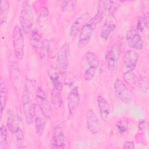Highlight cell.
Listing matches in <instances>:
<instances>
[{
    "mask_svg": "<svg viewBox=\"0 0 149 149\" xmlns=\"http://www.w3.org/2000/svg\"><path fill=\"white\" fill-rule=\"evenodd\" d=\"M19 20L22 31L26 34L31 33L33 30L34 14L32 7L28 1H24L22 3Z\"/></svg>",
    "mask_w": 149,
    "mask_h": 149,
    "instance_id": "obj_1",
    "label": "cell"
},
{
    "mask_svg": "<svg viewBox=\"0 0 149 149\" xmlns=\"http://www.w3.org/2000/svg\"><path fill=\"white\" fill-rule=\"evenodd\" d=\"M22 104L24 114L26 120L28 125H31L34 119L35 116V105L32 101L30 91L25 86L22 95Z\"/></svg>",
    "mask_w": 149,
    "mask_h": 149,
    "instance_id": "obj_2",
    "label": "cell"
},
{
    "mask_svg": "<svg viewBox=\"0 0 149 149\" xmlns=\"http://www.w3.org/2000/svg\"><path fill=\"white\" fill-rule=\"evenodd\" d=\"M13 48L16 58L22 60L24 57V39L22 29L16 25L13 29L12 35Z\"/></svg>",
    "mask_w": 149,
    "mask_h": 149,
    "instance_id": "obj_3",
    "label": "cell"
},
{
    "mask_svg": "<svg viewBox=\"0 0 149 149\" xmlns=\"http://www.w3.org/2000/svg\"><path fill=\"white\" fill-rule=\"evenodd\" d=\"M98 24L94 17H91L87 23H84L81 28L78 44L81 47L86 46L92 37L93 32Z\"/></svg>",
    "mask_w": 149,
    "mask_h": 149,
    "instance_id": "obj_4",
    "label": "cell"
},
{
    "mask_svg": "<svg viewBox=\"0 0 149 149\" xmlns=\"http://www.w3.org/2000/svg\"><path fill=\"white\" fill-rule=\"evenodd\" d=\"M30 42L32 47L41 55H48L49 42L42 38V36L36 29L33 30L30 33Z\"/></svg>",
    "mask_w": 149,
    "mask_h": 149,
    "instance_id": "obj_5",
    "label": "cell"
},
{
    "mask_svg": "<svg viewBox=\"0 0 149 149\" xmlns=\"http://www.w3.org/2000/svg\"><path fill=\"white\" fill-rule=\"evenodd\" d=\"M36 98L38 107L43 115L47 118H51L53 115L52 109L45 91L41 87H39L37 88Z\"/></svg>",
    "mask_w": 149,
    "mask_h": 149,
    "instance_id": "obj_6",
    "label": "cell"
},
{
    "mask_svg": "<svg viewBox=\"0 0 149 149\" xmlns=\"http://www.w3.org/2000/svg\"><path fill=\"white\" fill-rule=\"evenodd\" d=\"M121 53L120 45L117 43H113L107 49L105 59L108 69L111 72H114L117 66V63Z\"/></svg>",
    "mask_w": 149,
    "mask_h": 149,
    "instance_id": "obj_7",
    "label": "cell"
},
{
    "mask_svg": "<svg viewBox=\"0 0 149 149\" xmlns=\"http://www.w3.org/2000/svg\"><path fill=\"white\" fill-rule=\"evenodd\" d=\"M69 47L67 43H64L60 48L57 55L58 68L62 74H65L69 65Z\"/></svg>",
    "mask_w": 149,
    "mask_h": 149,
    "instance_id": "obj_8",
    "label": "cell"
},
{
    "mask_svg": "<svg viewBox=\"0 0 149 149\" xmlns=\"http://www.w3.org/2000/svg\"><path fill=\"white\" fill-rule=\"evenodd\" d=\"M114 90L117 97L125 104H130L132 101L130 92L125 83L119 79H116L113 84Z\"/></svg>",
    "mask_w": 149,
    "mask_h": 149,
    "instance_id": "obj_9",
    "label": "cell"
},
{
    "mask_svg": "<svg viewBox=\"0 0 149 149\" xmlns=\"http://www.w3.org/2000/svg\"><path fill=\"white\" fill-rule=\"evenodd\" d=\"M51 146L52 148H63L65 146V137L62 127L58 125L52 132L51 138Z\"/></svg>",
    "mask_w": 149,
    "mask_h": 149,
    "instance_id": "obj_10",
    "label": "cell"
},
{
    "mask_svg": "<svg viewBox=\"0 0 149 149\" xmlns=\"http://www.w3.org/2000/svg\"><path fill=\"white\" fill-rule=\"evenodd\" d=\"M126 40L128 45L134 49L141 50L143 47V41L140 33L135 29L127 31Z\"/></svg>",
    "mask_w": 149,
    "mask_h": 149,
    "instance_id": "obj_11",
    "label": "cell"
},
{
    "mask_svg": "<svg viewBox=\"0 0 149 149\" xmlns=\"http://www.w3.org/2000/svg\"><path fill=\"white\" fill-rule=\"evenodd\" d=\"M86 124L88 130L92 134L99 133L101 129V125L95 112L89 109L86 113Z\"/></svg>",
    "mask_w": 149,
    "mask_h": 149,
    "instance_id": "obj_12",
    "label": "cell"
},
{
    "mask_svg": "<svg viewBox=\"0 0 149 149\" xmlns=\"http://www.w3.org/2000/svg\"><path fill=\"white\" fill-rule=\"evenodd\" d=\"M116 26V21L113 14H108V17L102 26L100 32L101 39L104 41L108 40L111 33L115 30Z\"/></svg>",
    "mask_w": 149,
    "mask_h": 149,
    "instance_id": "obj_13",
    "label": "cell"
},
{
    "mask_svg": "<svg viewBox=\"0 0 149 149\" xmlns=\"http://www.w3.org/2000/svg\"><path fill=\"white\" fill-rule=\"evenodd\" d=\"M139 59L137 53L132 49L126 51L123 56V62L126 71H133L136 67Z\"/></svg>",
    "mask_w": 149,
    "mask_h": 149,
    "instance_id": "obj_14",
    "label": "cell"
},
{
    "mask_svg": "<svg viewBox=\"0 0 149 149\" xmlns=\"http://www.w3.org/2000/svg\"><path fill=\"white\" fill-rule=\"evenodd\" d=\"M80 101V94L77 87H74L69 92L67 98V107L69 114L72 116L76 111Z\"/></svg>",
    "mask_w": 149,
    "mask_h": 149,
    "instance_id": "obj_15",
    "label": "cell"
},
{
    "mask_svg": "<svg viewBox=\"0 0 149 149\" xmlns=\"http://www.w3.org/2000/svg\"><path fill=\"white\" fill-rule=\"evenodd\" d=\"M97 101L101 119L104 122L108 121L110 113V107L108 102L101 95L98 96Z\"/></svg>",
    "mask_w": 149,
    "mask_h": 149,
    "instance_id": "obj_16",
    "label": "cell"
},
{
    "mask_svg": "<svg viewBox=\"0 0 149 149\" xmlns=\"http://www.w3.org/2000/svg\"><path fill=\"white\" fill-rule=\"evenodd\" d=\"M48 76L54 90L61 92L62 90L63 86L61 81L60 77L57 69L54 66L51 67L48 70Z\"/></svg>",
    "mask_w": 149,
    "mask_h": 149,
    "instance_id": "obj_17",
    "label": "cell"
},
{
    "mask_svg": "<svg viewBox=\"0 0 149 149\" xmlns=\"http://www.w3.org/2000/svg\"><path fill=\"white\" fill-rule=\"evenodd\" d=\"M108 9L107 1H100L97 6V11L94 16L98 23H100L104 19Z\"/></svg>",
    "mask_w": 149,
    "mask_h": 149,
    "instance_id": "obj_18",
    "label": "cell"
},
{
    "mask_svg": "<svg viewBox=\"0 0 149 149\" xmlns=\"http://www.w3.org/2000/svg\"><path fill=\"white\" fill-rule=\"evenodd\" d=\"M9 10L10 5L9 2L6 0L1 1L0 8V20L1 25L6 22L9 16Z\"/></svg>",
    "mask_w": 149,
    "mask_h": 149,
    "instance_id": "obj_19",
    "label": "cell"
},
{
    "mask_svg": "<svg viewBox=\"0 0 149 149\" xmlns=\"http://www.w3.org/2000/svg\"><path fill=\"white\" fill-rule=\"evenodd\" d=\"M85 57L87 63L90 65V67H94L97 69L98 68L100 61L97 55L91 51H88L86 53Z\"/></svg>",
    "mask_w": 149,
    "mask_h": 149,
    "instance_id": "obj_20",
    "label": "cell"
},
{
    "mask_svg": "<svg viewBox=\"0 0 149 149\" xmlns=\"http://www.w3.org/2000/svg\"><path fill=\"white\" fill-rule=\"evenodd\" d=\"M7 127L9 131L13 134L17 133L21 129L12 113H9L8 116Z\"/></svg>",
    "mask_w": 149,
    "mask_h": 149,
    "instance_id": "obj_21",
    "label": "cell"
},
{
    "mask_svg": "<svg viewBox=\"0 0 149 149\" xmlns=\"http://www.w3.org/2000/svg\"><path fill=\"white\" fill-rule=\"evenodd\" d=\"M35 128L36 133L38 136H42L44 134L45 125L46 120L41 117L38 116L35 118Z\"/></svg>",
    "mask_w": 149,
    "mask_h": 149,
    "instance_id": "obj_22",
    "label": "cell"
},
{
    "mask_svg": "<svg viewBox=\"0 0 149 149\" xmlns=\"http://www.w3.org/2000/svg\"><path fill=\"white\" fill-rule=\"evenodd\" d=\"M0 96H1V116L3 109L6 106V101L8 99V91L5 84L1 81L0 86Z\"/></svg>",
    "mask_w": 149,
    "mask_h": 149,
    "instance_id": "obj_23",
    "label": "cell"
},
{
    "mask_svg": "<svg viewBox=\"0 0 149 149\" xmlns=\"http://www.w3.org/2000/svg\"><path fill=\"white\" fill-rule=\"evenodd\" d=\"M83 22V17L82 16H80L77 17L73 22L72 25L71 26L69 35L71 37L75 36L80 30H81V27L83 26L82 23Z\"/></svg>",
    "mask_w": 149,
    "mask_h": 149,
    "instance_id": "obj_24",
    "label": "cell"
},
{
    "mask_svg": "<svg viewBox=\"0 0 149 149\" xmlns=\"http://www.w3.org/2000/svg\"><path fill=\"white\" fill-rule=\"evenodd\" d=\"M6 148H8L7 129L3 125H2L0 129V149Z\"/></svg>",
    "mask_w": 149,
    "mask_h": 149,
    "instance_id": "obj_25",
    "label": "cell"
},
{
    "mask_svg": "<svg viewBox=\"0 0 149 149\" xmlns=\"http://www.w3.org/2000/svg\"><path fill=\"white\" fill-rule=\"evenodd\" d=\"M149 2L148 1H143L141 2V11L143 15V22L144 27L147 29L148 25V10H149Z\"/></svg>",
    "mask_w": 149,
    "mask_h": 149,
    "instance_id": "obj_26",
    "label": "cell"
},
{
    "mask_svg": "<svg viewBox=\"0 0 149 149\" xmlns=\"http://www.w3.org/2000/svg\"><path fill=\"white\" fill-rule=\"evenodd\" d=\"M9 72L12 79L16 80L18 79L20 74V72L18 65L15 62H11L9 65Z\"/></svg>",
    "mask_w": 149,
    "mask_h": 149,
    "instance_id": "obj_27",
    "label": "cell"
},
{
    "mask_svg": "<svg viewBox=\"0 0 149 149\" xmlns=\"http://www.w3.org/2000/svg\"><path fill=\"white\" fill-rule=\"evenodd\" d=\"M125 81L130 86L135 84L136 83V76L132 71H126L123 75Z\"/></svg>",
    "mask_w": 149,
    "mask_h": 149,
    "instance_id": "obj_28",
    "label": "cell"
},
{
    "mask_svg": "<svg viewBox=\"0 0 149 149\" xmlns=\"http://www.w3.org/2000/svg\"><path fill=\"white\" fill-rule=\"evenodd\" d=\"M51 97L52 103L55 106L60 108L62 104V98L60 92L54 90L51 95Z\"/></svg>",
    "mask_w": 149,
    "mask_h": 149,
    "instance_id": "obj_29",
    "label": "cell"
},
{
    "mask_svg": "<svg viewBox=\"0 0 149 149\" xmlns=\"http://www.w3.org/2000/svg\"><path fill=\"white\" fill-rule=\"evenodd\" d=\"M97 71V68L94 67H90L87 69L84 74V79L86 81L91 80L95 76Z\"/></svg>",
    "mask_w": 149,
    "mask_h": 149,
    "instance_id": "obj_30",
    "label": "cell"
},
{
    "mask_svg": "<svg viewBox=\"0 0 149 149\" xmlns=\"http://www.w3.org/2000/svg\"><path fill=\"white\" fill-rule=\"evenodd\" d=\"M116 126V127L118 128V132L120 134H123L127 130L128 122L127 120H126L122 119V120H120L118 121Z\"/></svg>",
    "mask_w": 149,
    "mask_h": 149,
    "instance_id": "obj_31",
    "label": "cell"
},
{
    "mask_svg": "<svg viewBox=\"0 0 149 149\" xmlns=\"http://www.w3.org/2000/svg\"><path fill=\"white\" fill-rule=\"evenodd\" d=\"M75 3V1H63L62 2L61 10L63 12H69L73 9Z\"/></svg>",
    "mask_w": 149,
    "mask_h": 149,
    "instance_id": "obj_32",
    "label": "cell"
},
{
    "mask_svg": "<svg viewBox=\"0 0 149 149\" xmlns=\"http://www.w3.org/2000/svg\"><path fill=\"white\" fill-rule=\"evenodd\" d=\"M144 22L143 18L141 17H139L137 20V24H136V30L139 33L141 32L144 30Z\"/></svg>",
    "mask_w": 149,
    "mask_h": 149,
    "instance_id": "obj_33",
    "label": "cell"
},
{
    "mask_svg": "<svg viewBox=\"0 0 149 149\" xmlns=\"http://www.w3.org/2000/svg\"><path fill=\"white\" fill-rule=\"evenodd\" d=\"M123 148H134V143L132 141H126L122 147Z\"/></svg>",
    "mask_w": 149,
    "mask_h": 149,
    "instance_id": "obj_34",
    "label": "cell"
},
{
    "mask_svg": "<svg viewBox=\"0 0 149 149\" xmlns=\"http://www.w3.org/2000/svg\"><path fill=\"white\" fill-rule=\"evenodd\" d=\"M48 8L47 7H43L40 12V17H41V18L43 17H45L48 15Z\"/></svg>",
    "mask_w": 149,
    "mask_h": 149,
    "instance_id": "obj_35",
    "label": "cell"
},
{
    "mask_svg": "<svg viewBox=\"0 0 149 149\" xmlns=\"http://www.w3.org/2000/svg\"><path fill=\"white\" fill-rule=\"evenodd\" d=\"M139 128L141 131L145 132L147 128V123L145 120H141L139 123Z\"/></svg>",
    "mask_w": 149,
    "mask_h": 149,
    "instance_id": "obj_36",
    "label": "cell"
}]
</instances>
